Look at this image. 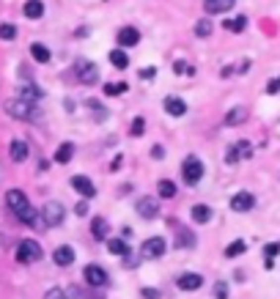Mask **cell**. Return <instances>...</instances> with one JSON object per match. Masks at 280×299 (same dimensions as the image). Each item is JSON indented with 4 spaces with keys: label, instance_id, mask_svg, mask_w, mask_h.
Listing matches in <instances>:
<instances>
[{
    "label": "cell",
    "instance_id": "6da1fadb",
    "mask_svg": "<svg viewBox=\"0 0 280 299\" xmlns=\"http://www.w3.org/2000/svg\"><path fill=\"white\" fill-rule=\"evenodd\" d=\"M6 203H8V209L14 211V217H17L19 223H25V225H36L39 223L36 209L30 206V200L25 198V192H19V189H8V192H6Z\"/></svg>",
    "mask_w": 280,
    "mask_h": 299
},
{
    "label": "cell",
    "instance_id": "4316f807",
    "mask_svg": "<svg viewBox=\"0 0 280 299\" xmlns=\"http://www.w3.org/2000/svg\"><path fill=\"white\" fill-rule=\"evenodd\" d=\"M110 63L115 66V69H126V66H129V53H124V50H113V53H110Z\"/></svg>",
    "mask_w": 280,
    "mask_h": 299
},
{
    "label": "cell",
    "instance_id": "3957f363",
    "mask_svg": "<svg viewBox=\"0 0 280 299\" xmlns=\"http://www.w3.org/2000/svg\"><path fill=\"white\" fill-rule=\"evenodd\" d=\"M42 258V244L33 239H22L17 244V261L19 264H36Z\"/></svg>",
    "mask_w": 280,
    "mask_h": 299
},
{
    "label": "cell",
    "instance_id": "ab89813d",
    "mask_svg": "<svg viewBox=\"0 0 280 299\" xmlns=\"http://www.w3.org/2000/svg\"><path fill=\"white\" fill-rule=\"evenodd\" d=\"M44 299H69V294H63L60 288H50V291L44 294Z\"/></svg>",
    "mask_w": 280,
    "mask_h": 299
},
{
    "label": "cell",
    "instance_id": "8fae6325",
    "mask_svg": "<svg viewBox=\"0 0 280 299\" xmlns=\"http://www.w3.org/2000/svg\"><path fill=\"white\" fill-rule=\"evenodd\" d=\"M72 187L77 189V192L83 195L85 200H88V198H94V195H96V187H94V181H91L88 176H72Z\"/></svg>",
    "mask_w": 280,
    "mask_h": 299
},
{
    "label": "cell",
    "instance_id": "f35d334b",
    "mask_svg": "<svg viewBox=\"0 0 280 299\" xmlns=\"http://www.w3.org/2000/svg\"><path fill=\"white\" fill-rule=\"evenodd\" d=\"M215 299H228V286L225 283H215Z\"/></svg>",
    "mask_w": 280,
    "mask_h": 299
},
{
    "label": "cell",
    "instance_id": "d6986e66",
    "mask_svg": "<svg viewBox=\"0 0 280 299\" xmlns=\"http://www.w3.org/2000/svg\"><path fill=\"white\" fill-rule=\"evenodd\" d=\"M192 220H195V223H209V220H212V206H206V203H195L192 206Z\"/></svg>",
    "mask_w": 280,
    "mask_h": 299
},
{
    "label": "cell",
    "instance_id": "30bf717a",
    "mask_svg": "<svg viewBox=\"0 0 280 299\" xmlns=\"http://www.w3.org/2000/svg\"><path fill=\"white\" fill-rule=\"evenodd\" d=\"M135 209H137V214H140L143 220H154V217H160V206H157V200H154V198H149V195L137 200Z\"/></svg>",
    "mask_w": 280,
    "mask_h": 299
},
{
    "label": "cell",
    "instance_id": "7bdbcfd3",
    "mask_svg": "<svg viewBox=\"0 0 280 299\" xmlns=\"http://www.w3.org/2000/svg\"><path fill=\"white\" fill-rule=\"evenodd\" d=\"M140 297H143V299H160V291H157V288H143Z\"/></svg>",
    "mask_w": 280,
    "mask_h": 299
},
{
    "label": "cell",
    "instance_id": "e575fe53",
    "mask_svg": "<svg viewBox=\"0 0 280 299\" xmlns=\"http://www.w3.org/2000/svg\"><path fill=\"white\" fill-rule=\"evenodd\" d=\"M143 129H146V118L137 116L135 121H132V126H129V135L132 137H140V135H143Z\"/></svg>",
    "mask_w": 280,
    "mask_h": 299
},
{
    "label": "cell",
    "instance_id": "52a82bcc",
    "mask_svg": "<svg viewBox=\"0 0 280 299\" xmlns=\"http://www.w3.org/2000/svg\"><path fill=\"white\" fill-rule=\"evenodd\" d=\"M250 154H253V146L247 140H239V143H233L231 148H228V154H225V162L228 165H239V162H244V159H250Z\"/></svg>",
    "mask_w": 280,
    "mask_h": 299
},
{
    "label": "cell",
    "instance_id": "9a60e30c",
    "mask_svg": "<svg viewBox=\"0 0 280 299\" xmlns=\"http://www.w3.org/2000/svg\"><path fill=\"white\" fill-rule=\"evenodd\" d=\"M253 206H256V198H253L250 192H236L231 198V209L233 211H250Z\"/></svg>",
    "mask_w": 280,
    "mask_h": 299
},
{
    "label": "cell",
    "instance_id": "4fadbf2b",
    "mask_svg": "<svg viewBox=\"0 0 280 299\" xmlns=\"http://www.w3.org/2000/svg\"><path fill=\"white\" fill-rule=\"evenodd\" d=\"M203 8H206L209 17H215V14H228L233 8V0H203Z\"/></svg>",
    "mask_w": 280,
    "mask_h": 299
},
{
    "label": "cell",
    "instance_id": "2e32d148",
    "mask_svg": "<svg viewBox=\"0 0 280 299\" xmlns=\"http://www.w3.org/2000/svg\"><path fill=\"white\" fill-rule=\"evenodd\" d=\"M162 107H165V113H168V116H173V118H181L187 113V105L179 99V96H168V99L162 102Z\"/></svg>",
    "mask_w": 280,
    "mask_h": 299
},
{
    "label": "cell",
    "instance_id": "4dcf8cb0",
    "mask_svg": "<svg viewBox=\"0 0 280 299\" xmlns=\"http://www.w3.org/2000/svg\"><path fill=\"white\" fill-rule=\"evenodd\" d=\"M244 250H247V244H244L242 239H236V241H231V244H228V250H225V258H236V255H242Z\"/></svg>",
    "mask_w": 280,
    "mask_h": 299
},
{
    "label": "cell",
    "instance_id": "ac0fdd59",
    "mask_svg": "<svg viewBox=\"0 0 280 299\" xmlns=\"http://www.w3.org/2000/svg\"><path fill=\"white\" fill-rule=\"evenodd\" d=\"M22 14L28 19H39V17H44V3L42 0H28L22 6Z\"/></svg>",
    "mask_w": 280,
    "mask_h": 299
},
{
    "label": "cell",
    "instance_id": "74e56055",
    "mask_svg": "<svg viewBox=\"0 0 280 299\" xmlns=\"http://www.w3.org/2000/svg\"><path fill=\"white\" fill-rule=\"evenodd\" d=\"M173 71H176V74H195V69L187 66L184 60H176V63H173Z\"/></svg>",
    "mask_w": 280,
    "mask_h": 299
},
{
    "label": "cell",
    "instance_id": "1f68e13d",
    "mask_svg": "<svg viewBox=\"0 0 280 299\" xmlns=\"http://www.w3.org/2000/svg\"><path fill=\"white\" fill-rule=\"evenodd\" d=\"M212 22H209V19H198L195 22V36H201V39H209V36H212Z\"/></svg>",
    "mask_w": 280,
    "mask_h": 299
},
{
    "label": "cell",
    "instance_id": "8d00e7d4",
    "mask_svg": "<svg viewBox=\"0 0 280 299\" xmlns=\"http://www.w3.org/2000/svg\"><path fill=\"white\" fill-rule=\"evenodd\" d=\"M88 110L96 116V121H105V118H108V110H105L99 102H88Z\"/></svg>",
    "mask_w": 280,
    "mask_h": 299
},
{
    "label": "cell",
    "instance_id": "b9f144b4",
    "mask_svg": "<svg viewBox=\"0 0 280 299\" xmlns=\"http://www.w3.org/2000/svg\"><path fill=\"white\" fill-rule=\"evenodd\" d=\"M278 91H280V74L275 80H269V85H267V94H278Z\"/></svg>",
    "mask_w": 280,
    "mask_h": 299
},
{
    "label": "cell",
    "instance_id": "8992f818",
    "mask_svg": "<svg viewBox=\"0 0 280 299\" xmlns=\"http://www.w3.org/2000/svg\"><path fill=\"white\" fill-rule=\"evenodd\" d=\"M63 220H66V211L55 200L42 209V225H47V228H58V225H63Z\"/></svg>",
    "mask_w": 280,
    "mask_h": 299
},
{
    "label": "cell",
    "instance_id": "cb8c5ba5",
    "mask_svg": "<svg viewBox=\"0 0 280 299\" xmlns=\"http://www.w3.org/2000/svg\"><path fill=\"white\" fill-rule=\"evenodd\" d=\"M72 157H74V146H72V143H63V146H58V151H55V162H58V165L72 162Z\"/></svg>",
    "mask_w": 280,
    "mask_h": 299
},
{
    "label": "cell",
    "instance_id": "f546056e",
    "mask_svg": "<svg viewBox=\"0 0 280 299\" xmlns=\"http://www.w3.org/2000/svg\"><path fill=\"white\" fill-rule=\"evenodd\" d=\"M223 28H225V30H231V33H242V30L247 28V19H244V17H236V19H225V22H223Z\"/></svg>",
    "mask_w": 280,
    "mask_h": 299
},
{
    "label": "cell",
    "instance_id": "f1b7e54d",
    "mask_svg": "<svg viewBox=\"0 0 280 299\" xmlns=\"http://www.w3.org/2000/svg\"><path fill=\"white\" fill-rule=\"evenodd\" d=\"M108 250L113 252V255H121V258H126L129 247H126V241H124V239H108Z\"/></svg>",
    "mask_w": 280,
    "mask_h": 299
},
{
    "label": "cell",
    "instance_id": "484cf974",
    "mask_svg": "<svg viewBox=\"0 0 280 299\" xmlns=\"http://www.w3.org/2000/svg\"><path fill=\"white\" fill-rule=\"evenodd\" d=\"M157 192H160V198L170 200V198H176V184H173L170 179H162V181L157 184Z\"/></svg>",
    "mask_w": 280,
    "mask_h": 299
},
{
    "label": "cell",
    "instance_id": "5bb4252c",
    "mask_svg": "<svg viewBox=\"0 0 280 299\" xmlns=\"http://www.w3.org/2000/svg\"><path fill=\"white\" fill-rule=\"evenodd\" d=\"M115 39H118L121 50H124V47H135L137 41H140V30H137V28H121Z\"/></svg>",
    "mask_w": 280,
    "mask_h": 299
},
{
    "label": "cell",
    "instance_id": "603a6c76",
    "mask_svg": "<svg viewBox=\"0 0 280 299\" xmlns=\"http://www.w3.org/2000/svg\"><path fill=\"white\" fill-rule=\"evenodd\" d=\"M11 159L14 162H25V159H28V143L25 140H11Z\"/></svg>",
    "mask_w": 280,
    "mask_h": 299
},
{
    "label": "cell",
    "instance_id": "d4e9b609",
    "mask_svg": "<svg viewBox=\"0 0 280 299\" xmlns=\"http://www.w3.org/2000/svg\"><path fill=\"white\" fill-rule=\"evenodd\" d=\"M30 55H33V60H39V63H50V58H53V55H50V50L44 47V44H30Z\"/></svg>",
    "mask_w": 280,
    "mask_h": 299
},
{
    "label": "cell",
    "instance_id": "277c9868",
    "mask_svg": "<svg viewBox=\"0 0 280 299\" xmlns=\"http://www.w3.org/2000/svg\"><path fill=\"white\" fill-rule=\"evenodd\" d=\"M165 250H168V241L162 239V236H151V239H146L143 247H140V258H146V261L162 258Z\"/></svg>",
    "mask_w": 280,
    "mask_h": 299
},
{
    "label": "cell",
    "instance_id": "7a4b0ae2",
    "mask_svg": "<svg viewBox=\"0 0 280 299\" xmlns=\"http://www.w3.org/2000/svg\"><path fill=\"white\" fill-rule=\"evenodd\" d=\"M6 113L11 118H19V121H36L39 118V110H36V105L33 102H25V99H11V102H6Z\"/></svg>",
    "mask_w": 280,
    "mask_h": 299
},
{
    "label": "cell",
    "instance_id": "5b68a950",
    "mask_svg": "<svg viewBox=\"0 0 280 299\" xmlns=\"http://www.w3.org/2000/svg\"><path fill=\"white\" fill-rule=\"evenodd\" d=\"M181 176H184V181L190 184V187H195L203 179V162L198 157H187L184 165H181Z\"/></svg>",
    "mask_w": 280,
    "mask_h": 299
},
{
    "label": "cell",
    "instance_id": "83f0119b",
    "mask_svg": "<svg viewBox=\"0 0 280 299\" xmlns=\"http://www.w3.org/2000/svg\"><path fill=\"white\" fill-rule=\"evenodd\" d=\"M244 118H247V110H244V107H233V110L225 116V126H236V123H242Z\"/></svg>",
    "mask_w": 280,
    "mask_h": 299
},
{
    "label": "cell",
    "instance_id": "60d3db41",
    "mask_svg": "<svg viewBox=\"0 0 280 299\" xmlns=\"http://www.w3.org/2000/svg\"><path fill=\"white\" fill-rule=\"evenodd\" d=\"M157 77V69L154 66H146V69H140V80H154Z\"/></svg>",
    "mask_w": 280,
    "mask_h": 299
},
{
    "label": "cell",
    "instance_id": "44dd1931",
    "mask_svg": "<svg viewBox=\"0 0 280 299\" xmlns=\"http://www.w3.org/2000/svg\"><path fill=\"white\" fill-rule=\"evenodd\" d=\"M170 225H173V228H176V236H179V247H192V244H195V236H192L190 231L184 228V225L173 223V220H170Z\"/></svg>",
    "mask_w": 280,
    "mask_h": 299
},
{
    "label": "cell",
    "instance_id": "836d02e7",
    "mask_svg": "<svg viewBox=\"0 0 280 299\" xmlns=\"http://www.w3.org/2000/svg\"><path fill=\"white\" fill-rule=\"evenodd\" d=\"M0 39H3V41H14V39H17V28H14L11 22H3V25H0Z\"/></svg>",
    "mask_w": 280,
    "mask_h": 299
},
{
    "label": "cell",
    "instance_id": "9c48e42d",
    "mask_svg": "<svg viewBox=\"0 0 280 299\" xmlns=\"http://www.w3.org/2000/svg\"><path fill=\"white\" fill-rule=\"evenodd\" d=\"M83 275H85V283H88V286H94V288H102L105 283H108V272L102 269L99 264H88Z\"/></svg>",
    "mask_w": 280,
    "mask_h": 299
},
{
    "label": "cell",
    "instance_id": "d6a6232c",
    "mask_svg": "<svg viewBox=\"0 0 280 299\" xmlns=\"http://www.w3.org/2000/svg\"><path fill=\"white\" fill-rule=\"evenodd\" d=\"M126 88H129L126 82H108V85H105V94H108V96H118V94H126Z\"/></svg>",
    "mask_w": 280,
    "mask_h": 299
},
{
    "label": "cell",
    "instance_id": "7402d4cb",
    "mask_svg": "<svg viewBox=\"0 0 280 299\" xmlns=\"http://www.w3.org/2000/svg\"><path fill=\"white\" fill-rule=\"evenodd\" d=\"M91 234H94V239L105 241V239H108V220H105V217H94V223H91Z\"/></svg>",
    "mask_w": 280,
    "mask_h": 299
},
{
    "label": "cell",
    "instance_id": "e0dca14e",
    "mask_svg": "<svg viewBox=\"0 0 280 299\" xmlns=\"http://www.w3.org/2000/svg\"><path fill=\"white\" fill-rule=\"evenodd\" d=\"M53 261L58 266H69V264H74V247H69V244H60L58 250L53 252Z\"/></svg>",
    "mask_w": 280,
    "mask_h": 299
},
{
    "label": "cell",
    "instance_id": "ee69618b",
    "mask_svg": "<svg viewBox=\"0 0 280 299\" xmlns=\"http://www.w3.org/2000/svg\"><path fill=\"white\" fill-rule=\"evenodd\" d=\"M74 211H77L80 217H85V214H88V203H85V200H80V203L74 206Z\"/></svg>",
    "mask_w": 280,
    "mask_h": 299
},
{
    "label": "cell",
    "instance_id": "f6af8a7d",
    "mask_svg": "<svg viewBox=\"0 0 280 299\" xmlns=\"http://www.w3.org/2000/svg\"><path fill=\"white\" fill-rule=\"evenodd\" d=\"M121 162H124V157H115V159H113V165H110V170H118V168H121Z\"/></svg>",
    "mask_w": 280,
    "mask_h": 299
},
{
    "label": "cell",
    "instance_id": "ba28073f",
    "mask_svg": "<svg viewBox=\"0 0 280 299\" xmlns=\"http://www.w3.org/2000/svg\"><path fill=\"white\" fill-rule=\"evenodd\" d=\"M74 71H77V80L85 82V85H94V82L99 80V69H96L91 60H77V63H74Z\"/></svg>",
    "mask_w": 280,
    "mask_h": 299
},
{
    "label": "cell",
    "instance_id": "7c38bea8",
    "mask_svg": "<svg viewBox=\"0 0 280 299\" xmlns=\"http://www.w3.org/2000/svg\"><path fill=\"white\" fill-rule=\"evenodd\" d=\"M176 286H179L181 291H198V288L203 286V277L195 275V272H184V275L176 280Z\"/></svg>",
    "mask_w": 280,
    "mask_h": 299
},
{
    "label": "cell",
    "instance_id": "ffe728a7",
    "mask_svg": "<svg viewBox=\"0 0 280 299\" xmlns=\"http://www.w3.org/2000/svg\"><path fill=\"white\" fill-rule=\"evenodd\" d=\"M19 99H25V102H33L36 105L39 99H42V91L33 85V82H25L22 88H19Z\"/></svg>",
    "mask_w": 280,
    "mask_h": 299
},
{
    "label": "cell",
    "instance_id": "d590c367",
    "mask_svg": "<svg viewBox=\"0 0 280 299\" xmlns=\"http://www.w3.org/2000/svg\"><path fill=\"white\" fill-rule=\"evenodd\" d=\"M264 252H267V269H272V258L280 252V244H278V241H272V244L264 247Z\"/></svg>",
    "mask_w": 280,
    "mask_h": 299
}]
</instances>
